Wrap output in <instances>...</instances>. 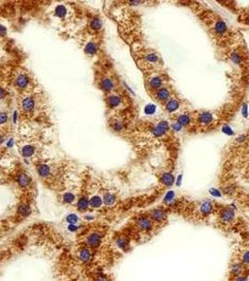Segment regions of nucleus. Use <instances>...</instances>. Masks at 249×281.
I'll use <instances>...</instances> for the list:
<instances>
[{"label":"nucleus","mask_w":249,"mask_h":281,"mask_svg":"<svg viewBox=\"0 0 249 281\" xmlns=\"http://www.w3.org/2000/svg\"><path fill=\"white\" fill-rule=\"evenodd\" d=\"M43 108L44 101H42L38 94L28 93L21 95V100H19V110L21 115L31 119L37 115L39 116Z\"/></svg>","instance_id":"f257e3e1"},{"label":"nucleus","mask_w":249,"mask_h":281,"mask_svg":"<svg viewBox=\"0 0 249 281\" xmlns=\"http://www.w3.org/2000/svg\"><path fill=\"white\" fill-rule=\"evenodd\" d=\"M13 87L16 89L20 95H25L31 93L34 88L33 79L31 78L28 71L20 70L16 74H14L12 79Z\"/></svg>","instance_id":"f03ea898"},{"label":"nucleus","mask_w":249,"mask_h":281,"mask_svg":"<svg viewBox=\"0 0 249 281\" xmlns=\"http://www.w3.org/2000/svg\"><path fill=\"white\" fill-rule=\"evenodd\" d=\"M20 153L25 158H32L38 154L39 146L37 142H25L19 146Z\"/></svg>","instance_id":"7ed1b4c3"},{"label":"nucleus","mask_w":249,"mask_h":281,"mask_svg":"<svg viewBox=\"0 0 249 281\" xmlns=\"http://www.w3.org/2000/svg\"><path fill=\"white\" fill-rule=\"evenodd\" d=\"M137 225L141 231L143 232H149L151 231L153 228V222L151 219H149L148 217L145 216H141L137 219Z\"/></svg>","instance_id":"20e7f679"},{"label":"nucleus","mask_w":249,"mask_h":281,"mask_svg":"<svg viewBox=\"0 0 249 281\" xmlns=\"http://www.w3.org/2000/svg\"><path fill=\"white\" fill-rule=\"evenodd\" d=\"M87 244L90 247L96 248L101 244V235L98 232H94L87 238Z\"/></svg>","instance_id":"39448f33"},{"label":"nucleus","mask_w":249,"mask_h":281,"mask_svg":"<svg viewBox=\"0 0 249 281\" xmlns=\"http://www.w3.org/2000/svg\"><path fill=\"white\" fill-rule=\"evenodd\" d=\"M221 219H222L224 222H230L235 217V212L233 209L228 207V208H224L222 211H221Z\"/></svg>","instance_id":"423d86ee"},{"label":"nucleus","mask_w":249,"mask_h":281,"mask_svg":"<svg viewBox=\"0 0 249 281\" xmlns=\"http://www.w3.org/2000/svg\"><path fill=\"white\" fill-rule=\"evenodd\" d=\"M17 183L21 188H26L31 185V179L30 177L25 172H20L17 175Z\"/></svg>","instance_id":"0eeeda50"},{"label":"nucleus","mask_w":249,"mask_h":281,"mask_svg":"<svg viewBox=\"0 0 249 281\" xmlns=\"http://www.w3.org/2000/svg\"><path fill=\"white\" fill-rule=\"evenodd\" d=\"M168 129H169V124H168V122L163 121V122H160V123L157 125L155 128H154L153 133H154V135H155V136L159 137V136L163 135V134L166 131H167Z\"/></svg>","instance_id":"6e6552de"},{"label":"nucleus","mask_w":249,"mask_h":281,"mask_svg":"<svg viewBox=\"0 0 249 281\" xmlns=\"http://www.w3.org/2000/svg\"><path fill=\"white\" fill-rule=\"evenodd\" d=\"M151 218L154 221L160 222V221H163L166 218V213L163 209H160V208L155 209L151 213Z\"/></svg>","instance_id":"1a4fd4ad"},{"label":"nucleus","mask_w":249,"mask_h":281,"mask_svg":"<svg viewBox=\"0 0 249 281\" xmlns=\"http://www.w3.org/2000/svg\"><path fill=\"white\" fill-rule=\"evenodd\" d=\"M17 214L19 216H21L22 217H25L28 216L31 214V206L29 203H23L20 206L18 207Z\"/></svg>","instance_id":"9d476101"},{"label":"nucleus","mask_w":249,"mask_h":281,"mask_svg":"<svg viewBox=\"0 0 249 281\" xmlns=\"http://www.w3.org/2000/svg\"><path fill=\"white\" fill-rule=\"evenodd\" d=\"M89 207V200L86 196H82L80 199L78 200L77 203V209L80 212H84L85 210H87V208Z\"/></svg>","instance_id":"9b49d317"},{"label":"nucleus","mask_w":249,"mask_h":281,"mask_svg":"<svg viewBox=\"0 0 249 281\" xmlns=\"http://www.w3.org/2000/svg\"><path fill=\"white\" fill-rule=\"evenodd\" d=\"M54 14H55V16L58 18L65 19L67 17V15H68V9H67V7L64 5H59L55 8Z\"/></svg>","instance_id":"f8f14e48"},{"label":"nucleus","mask_w":249,"mask_h":281,"mask_svg":"<svg viewBox=\"0 0 249 281\" xmlns=\"http://www.w3.org/2000/svg\"><path fill=\"white\" fill-rule=\"evenodd\" d=\"M113 82L112 81V79L110 78H103L101 79L100 81V87L103 89L106 92H108V91H110L113 88Z\"/></svg>","instance_id":"ddd939ff"},{"label":"nucleus","mask_w":249,"mask_h":281,"mask_svg":"<svg viewBox=\"0 0 249 281\" xmlns=\"http://www.w3.org/2000/svg\"><path fill=\"white\" fill-rule=\"evenodd\" d=\"M121 98L116 96V95H112V96H110L107 98V103L110 108H115V107L119 106L121 104Z\"/></svg>","instance_id":"4468645a"},{"label":"nucleus","mask_w":249,"mask_h":281,"mask_svg":"<svg viewBox=\"0 0 249 281\" xmlns=\"http://www.w3.org/2000/svg\"><path fill=\"white\" fill-rule=\"evenodd\" d=\"M161 182L162 184H164L167 187H171L173 184H174V176H173L171 173H164L161 177Z\"/></svg>","instance_id":"2eb2a0df"},{"label":"nucleus","mask_w":249,"mask_h":281,"mask_svg":"<svg viewBox=\"0 0 249 281\" xmlns=\"http://www.w3.org/2000/svg\"><path fill=\"white\" fill-rule=\"evenodd\" d=\"M97 49H98V47H97V43L94 42V41H90V42L87 43V44H86L85 48H84V51H85V53L87 54H89V55H94V54H97Z\"/></svg>","instance_id":"dca6fc26"},{"label":"nucleus","mask_w":249,"mask_h":281,"mask_svg":"<svg viewBox=\"0 0 249 281\" xmlns=\"http://www.w3.org/2000/svg\"><path fill=\"white\" fill-rule=\"evenodd\" d=\"M79 258L82 260V262H86L91 259V251L87 247L82 248L80 252H79Z\"/></svg>","instance_id":"f3484780"},{"label":"nucleus","mask_w":249,"mask_h":281,"mask_svg":"<svg viewBox=\"0 0 249 281\" xmlns=\"http://www.w3.org/2000/svg\"><path fill=\"white\" fill-rule=\"evenodd\" d=\"M9 119V113L5 108H0V128H5Z\"/></svg>","instance_id":"a211bd4d"},{"label":"nucleus","mask_w":249,"mask_h":281,"mask_svg":"<svg viewBox=\"0 0 249 281\" xmlns=\"http://www.w3.org/2000/svg\"><path fill=\"white\" fill-rule=\"evenodd\" d=\"M89 27L91 30L98 31L102 27V21L99 18H97V17L91 19L90 23H89Z\"/></svg>","instance_id":"6ab92c4d"},{"label":"nucleus","mask_w":249,"mask_h":281,"mask_svg":"<svg viewBox=\"0 0 249 281\" xmlns=\"http://www.w3.org/2000/svg\"><path fill=\"white\" fill-rule=\"evenodd\" d=\"M200 210L203 215H210L213 211V204L209 201H205V203H201Z\"/></svg>","instance_id":"aec40b11"},{"label":"nucleus","mask_w":249,"mask_h":281,"mask_svg":"<svg viewBox=\"0 0 249 281\" xmlns=\"http://www.w3.org/2000/svg\"><path fill=\"white\" fill-rule=\"evenodd\" d=\"M102 205V199L99 196H94L89 200V206L92 208H98Z\"/></svg>","instance_id":"412c9836"},{"label":"nucleus","mask_w":249,"mask_h":281,"mask_svg":"<svg viewBox=\"0 0 249 281\" xmlns=\"http://www.w3.org/2000/svg\"><path fill=\"white\" fill-rule=\"evenodd\" d=\"M213 120V115L210 113H203L200 115V121L203 124H209Z\"/></svg>","instance_id":"4be33fe9"},{"label":"nucleus","mask_w":249,"mask_h":281,"mask_svg":"<svg viewBox=\"0 0 249 281\" xmlns=\"http://www.w3.org/2000/svg\"><path fill=\"white\" fill-rule=\"evenodd\" d=\"M103 201L106 205H112L115 201V197L112 193H105L103 197Z\"/></svg>","instance_id":"5701e85b"},{"label":"nucleus","mask_w":249,"mask_h":281,"mask_svg":"<svg viewBox=\"0 0 249 281\" xmlns=\"http://www.w3.org/2000/svg\"><path fill=\"white\" fill-rule=\"evenodd\" d=\"M178 108H179V103H178V101L175 100H171L167 104V110L169 112H174L176 111Z\"/></svg>","instance_id":"b1692460"},{"label":"nucleus","mask_w":249,"mask_h":281,"mask_svg":"<svg viewBox=\"0 0 249 281\" xmlns=\"http://www.w3.org/2000/svg\"><path fill=\"white\" fill-rule=\"evenodd\" d=\"M226 29H227L226 23H225L224 22H222V21L217 22V23L215 25V31H216V33L223 34V33H225Z\"/></svg>","instance_id":"393cba45"},{"label":"nucleus","mask_w":249,"mask_h":281,"mask_svg":"<svg viewBox=\"0 0 249 281\" xmlns=\"http://www.w3.org/2000/svg\"><path fill=\"white\" fill-rule=\"evenodd\" d=\"M75 200V195L71 192H67L63 195V201L65 203H71Z\"/></svg>","instance_id":"a878e982"},{"label":"nucleus","mask_w":249,"mask_h":281,"mask_svg":"<svg viewBox=\"0 0 249 281\" xmlns=\"http://www.w3.org/2000/svg\"><path fill=\"white\" fill-rule=\"evenodd\" d=\"M169 91L167 89H165V88H162V89H160L158 91V92H157V98H158L159 100H167V98H169Z\"/></svg>","instance_id":"bb28decb"},{"label":"nucleus","mask_w":249,"mask_h":281,"mask_svg":"<svg viewBox=\"0 0 249 281\" xmlns=\"http://www.w3.org/2000/svg\"><path fill=\"white\" fill-rule=\"evenodd\" d=\"M161 84H162V81H161V79L158 78V77L153 78L152 80L150 81V85H151L153 88H158V87H160Z\"/></svg>","instance_id":"cd10ccee"},{"label":"nucleus","mask_w":249,"mask_h":281,"mask_svg":"<svg viewBox=\"0 0 249 281\" xmlns=\"http://www.w3.org/2000/svg\"><path fill=\"white\" fill-rule=\"evenodd\" d=\"M189 121H190V118L188 117V115H185V114H183V115L179 116L178 118V123H179L181 126H187Z\"/></svg>","instance_id":"c85d7f7f"},{"label":"nucleus","mask_w":249,"mask_h":281,"mask_svg":"<svg viewBox=\"0 0 249 281\" xmlns=\"http://www.w3.org/2000/svg\"><path fill=\"white\" fill-rule=\"evenodd\" d=\"M231 271H232V274H234V275H240L241 273H242V271H243L242 265H241V264H234L231 267Z\"/></svg>","instance_id":"c756f323"},{"label":"nucleus","mask_w":249,"mask_h":281,"mask_svg":"<svg viewBox=\"0 0 249 281\" xmlns=\"http://www.w3.org/2000/svg\"><path fill=\"white\" fill-rule=\"evenodd\" d=\"M155 111H156V106L152 105V104L146 106V108H145V113L147 114H152L155 113Z\"/></svg>","instance_id":"7c9ffc66"},{"label":"nucleus","mask_w":249,"mask_h":281,"mask_svg":"<svg viewBox=\"0 0 249 281\" xmlns=\"http://www.w3.org/2000/svg\"><path fill=\"white\" fill-rule=\"evenodd\" d=\"M117 244L121 248L125 249L126 247L128 246V241H126V239H125V238H120L119 240L117 241Z\"/></svg>","instance_id":"2f4dec72"},{"label":"nucleus","mask_w":249,"mask_h":281,"mask_svg":"<svg viewBox=\"0 0 249 281\" xmlns=\"http://www.w3.org/2000/svg\"><path fill=\"white\" fill-rule=\"evenodd\" d=\"M174 198V192L173 191H169L165 196V201H171Z\"/></svg>","instance_id":"473e14b6"},{"label":"nucleus","mask_w":249,"mask_h":281,"mask_svg":"<svg viewBox=\"0 0 249 281\" xmlns=\"http://www.w3.org/2000/svg\"><path fill=\"white\" fill-rule=\"evenodd\" d=\"M67 220H68V222L69 223H76L77 221H78V217L77 216H75V215H69L68 217H67Z\"/></svg>","instance_id":"72a5a7b5"},{"label":"nucleus","mask_w":249,"mask_h":281,"mask_svg":"<svg viewBox=\"0 0 249 281\" xmlns=\"http://www.w3.org/2000/svg\"><path fill=\"white\" fill-rule=\"evenodd\" d=\"M146 59L149 60L150 62H156V61H157V59H158V58H157L156 54H148L147 56H146Z\"/></svg>","instance_id":"f704fd0d"},{"label":"nucleus","mask_w":249,"mask_h":281,"mask_svg":"<svg viewBox=\"0 0 249 281\" xmlns=\"http://www.w3.org/2000/svg\"><path fill=\"white\" fill-rule=\"evenodd\" d=\"M231 58H232V61L236 63V64H239L240 61H241V58L239 56V54H233L231 55Z\"/></svg>","instance_id":"c9c22d12"},{"label":"nucleus","mask_w":249,"mask_h":281,"mask_svg":"<svg viewBox=\"0 0 249 281\" xmlns=\"http://www.w3.org/2000/svg\"><path fill=\"white\" fill-rule=\"evenodd\" d=\"M243 262L246 264H249V251H246L243 255Z\"/></svg>","instance_id":"e433bc0d"},{"label":"nucleus","mask_w":249,"mask_h":281,"mask_svg":"<svg viewBox=\"0 0 249 281\" xmlns=\"http://www.w3.org/2000/svg\"><path fill=\"white\" fill-rule=\"evenodd\" d=\"M222 130H223V131H224L225 133L228 134V135H231V134H232V130L230 129V126H225Z\"/></svg>","instance_id":"4c0bfd02"},{"label":"nucleus","mask_w":249,"mask_h":281,"mask_svg":"<svg viewBox=\"0 0 249 281\" xmlns=\"http://www.w3.org/2000/svg\"><path fill=\"white\" fill-rule=\"evenodd\" d=\"M210 193L212 194V195L216 196V197H219V196H220V192H219L218 190H216V189H211V190H210Z\"/></svg>","instance_id":"58836bf2"},{"label":"nucleus","mask_w":249,"mask_h":281,"mask_svg":"<svg viewBox=\"0 0 249 281\" xmlns=\"http://www.w3.org/2000/svg\"><path fill=\"white\" fill-rule=\"evenodd\" d=\"M172 128H173V129L175 130V131H179V130L182 128V126L179 123H176V124H174L172 126Z\"/></svg>","instance_id":"ea45409f"},{"label":"nucleus","mask_w":249,"mask_h":281,"mask_svg":"<svg viewBox=\"0 0 249 281\" xmlns=\"http://www.w3.org/2000/svg\"><path fill=\"white\" fill-rule=\"evenodd\" d=\"M243 114H244V117L247 116V106H246V104H244V106H243Z\"/></svg>","instance_id":"a19ab883"},{"label":"nucleus","mask_w":249,"mask_h":281,"mask_svg":"<svg viewBox=\"0 0 249 281\" xmlns=\"http://www.w3.org/2000/svg\"><path fill=\"white\" fill-rule=\"evenodd\" d=\"M97 281H109V280L107 279L106 278H104V276H100V278H98L97 279Z\"/></svg>","instance_id":"79ce46f5"},{"label":"nucleus","mask_w":249,"mask_h":281,"mask_svg":"<svg viewBox=\"0 0 249 281\" xmlns=\"http://www.w3.org/2000/svg\"><path fill=\"white\" fill-rule=\"evenodd\" d=\"M181 178H182V175H179V178H178V181H177V185H180V182H181Z\"/></svg>","instance_id":"37998d69"},{"label":"nucleus","mask_w":249,"mask_h":281,"mask_svg":"<svg viewBox=\"0 0 249 281\" xmlns=\"http://www.w3.org/2000/svg\"><path fill=\"white\" fill-rule=\"evenodd\" d=\"M238 281H246V278H241Z\"/></svg>","instance_id":"c03bdc74"}]
</instances>
